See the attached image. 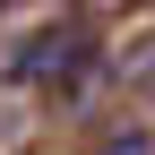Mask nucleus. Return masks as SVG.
Wrapping results in <instances>:
<instances>
[{
    "label": "nucleus",
    "mask_w": 155,
    "mask_h": 155,
    "mask_svg": "<svg viewBox=\"0 0 155 155\" xmlns=\"http://www.w3.org/2000/svg\"><path fill=\"white\" fill-rule=\"evenodd\" d=\"M78 61V35L61 26V35H35V43H26V61H17V78H61Z\"/></svg>",
    "instance_id": "1"
},
{
    "label": "nucleus",
    "mask_w": 155,
    "mask_h": 155,
    "mask_svg": "<svg viewBox=\"0 0 155 155\" xmlns=\"http://www.w3.org/2000/svg\"><path fill=\"white\" fill-rule=\"evenodd\" d=\"M95 155H155V147H147V129H121V138H104Z\"/></svg>",
    "instance_id": "2"
}]
</instances>
